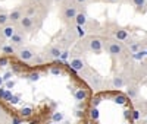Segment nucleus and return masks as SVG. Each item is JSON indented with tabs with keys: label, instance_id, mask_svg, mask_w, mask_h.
<instances>
[{
	"label": "nucleus",
	"instance_id": "nucleus-1",
	"mask_svg": "<svg viewBox=\"0 0 147 124\" xmlns=\"http://www.w3.org/2000/svg\"><path fill=\"white\" fill-rule=\"evenodd\" d=\"M80 13L78 12V5L77 3H65L62 7V18L63 19H75L77 15Z\"/></svg>",
	"mask_w": 147,
	"mask_h": 124
},
{
	"label": "nucleus",
	"instance_id": "nucleus-2",
	"mask_svg": "<svg viewBox=\"0 0 147 124\" xmlns=\"http://www.w3.org/2000/svg\"><path fill=\"white\" fill-rule=\"evenodd\" d=\"M106 50H107V53H109V54H112V56H119V54H122V45H121L116 40H113V41H107V44H106Z\"/></svg>",
	"mask_w": 147,
	"mask_h": 124
},
{
	"label": "nucleus",
	"instance_id": "nucleus-3",
	"mask_svg": "<svg viewBox=\"0 0 147 124\" xmlns=\"http://www.w3.org/2000/svg\"><path fill=\"white\" fill-rule=\"evenodd\" d=\"M88 48L94 53H100L103 50V41L100 38H97V36H93V38L88 40Z\"/></svg>",
	"mask_w": 147,
	"mask_h": 124
},
{
	"label": "nucleus",
	"instance_id": "nucleus-4",
	"mask_svg": "<svg viewBox=\"0 0 147 124\" xmlns=\"http://www.w3.org/2000/svg\"><path fill=\"white\" fill-rule=\"evenodd\" d=\"M19 28L21 29H24V31H27V32H30L31 29H32V27H34V18H30V16H24L21 21H19Z\"/></svg>",
	"mask_w": 147,
	"mask_h": 124
},
{
	"label": "nucleus",
	"instance_id": "nucleus-5",
	"mask_svg": "<svg viewBox=\"0 0 147 124\" xmlns=\"http://www.w3.org/2000/svg\"><path fill=\"white\" fill-rule=\"evenodd\" d=\"M24 16H25V15L22 13V9H21V7L13 9V10H12L10 13H9V19H10L12 25H13V23H19V21H21Z\"/></svg>",
	"mask_w": 147,
	"mask_h": 124
},
{
	"label": "nucleus",
	"instance_id": "nucleus-6",
	"mask_svg": "<svg viewBox=\"0 0 147 124\" xmlns=\"http://www.w3.org/2000/svg\"><path fill=\"white\" fill-rule=\"evenodd\" d=\"M18 56L24 61H30V60L34 58V51H32L31 48H21L19 51H18Z\"/></svg>",
	"mask_w": 147,
	"mask_h": 124
},
{
	"label": "nucleus",
	"instance_id": "nucleus-7",
	"mask_svg": "<svg viewBox=\"0 0 147 124\" xmlns=\"http://www.w3.org/2000/svg\"><path fill=\"white\" fill-rule=\"evenodd\" d=\"M15 34H16V31H15L13 25H6V27L2 28V35L5 36V38H9V40H10Z\"/></svg>",
	"mask_w": 147,
	"mask_h": 124
},
{
	"label": "nucleus",
	"instance_id": "nucleus-8",
	"mask_svg": "<svg viewBox=\"0 0 147 124\" xmlns=\"http://www.w3.org/2000/svg\"><path fill=\"white\" fill-rule=\"evenodd\" d=\"M113 35H115L116 41H125V40H128V32L125 29H116L113 32Z\"/></svg>",
	"mask_w": 147,
	"mask_h": 124
},
{
	"label": "nucleus",
	"instance_id": "nucleus-9",
	"mask_svg": "<svg viewBox=\"0 0 147 124\" xmlns=\"http://www.w3.org/2000/svg\"><path fill=\"white\" fill-rule=\"evenodd\" d=\"M71 69H74V70H82L84 69V61L81 60V58H74V60H71Z\"/></svg>",
	"mask_w": 147,
	"mask_h": 124
},
{
	"label": "nucleus",
	"instance_id": "nucleus-10",
	"mask_svg": "<svg viewBox=\"0 0 147 124\" xmlns=\"http://www.w3.org/2000/svg\"><path fill=\"white\" fill-rule=\"evenodd\" d=\"M10 19H9V13H6V12H0V28L6 27V25H9Z\"/></svg>",
	"mask_w": 147,
	"mask_h": 124
},
{
	"label": "nucleus",
	"instance_id": "nucleus-11",
	"mask_svg": "<svg viewBox=\"0 0 147 124\" xmlns=\"http://www.w3.org/2000/svg\"><path fill=\"white\" fill-rule=\"evenodd\" d=\"M75 22H77L78 27H84V25L87 23V16H85V13L80 12V13L77 15V18H75Z\"/></svg>",
	"mask_w": 147,
	"mask_h": 124
},
{
	"label": "nucleus",
	"instance_id": "nucleus-12",
	"mask_svg": "<svg viewBox=\"0 0 147 124\" xmlns=\"http://www.w3.org/2000/svg\"><path fill=\"white\" fill-rule=\"evenodd\" d=\"M10 42H12V44H16V45H21V44L24 42V36H22L21 34H15V35L10 38Z\"/></svg>",
	"mask_w": 147,
	"mask_h": 124
},
{
	"label": "nucleus",
	"instance_id": "nucleus-13",
	"mask_svg": "<svg viewBox=\"0 0 147 124\" xmlns=\"http://www.w3.org/2000/svg\"><path fill=\"white\" fill-rule=\"evenodd\" d=\"M129 3H132L138 9H144L147 6V0H129Z\"/></svg>",
	"mask_w": 147,
	"mask_h": 124
},
{
	"label": "nucleus",
	"instance_id": "nucleus-14",
	"mask_svg": "<svg viewBox=\"0 0 147 124\" xmlns=\"http://www.w3.org/2000/svg\"><path fill=\"white\" fill-rule=\"evenodd\" d=\"M49 54H50L53 58H60V56H62V53H60V50L57 47H52L50 50H49Z\"/></svg>",
	"mask_w": 147,
	"mask_h": 124
},
{
	"label": "nucleus",
	"instance_id": "nucleus-15",
	"mask_svg": "<svg viewBox=\"0 0 147 124\" xmlns=\"http://www.w3.org/2000/svg\"><path fill=\"white\" fill-rule=\"evenodd\" d=\"M75 98H77V101H84V99L87 98V92H85L84 89H78L75 92Z\"/></svg>",
	"mask_w": 147,
	"mask_h": 124
},
{
	"label": "nucleus",
	"instance_id": "nucleus-16",
	"mask_svg": "<svg viewBox=\"0 0 147 124\" xmlns=\"http://www.w3.org/2000/svg\"><path fill=\"white\" fill-rule=\"evenodd\" d=\"M112 83H113L115 88H118V89H119V88H122V86L125 85L124 79H122V78H118V76H116V78H113V82H112Z\"/></svg>",
	"mask_w": 147,
	"mask_h": 124
},
{
	"label": "nucleus",
	"instance_id": "nucleus-17",
	"mask_svg": "<svg viewBox=\"0 0 147 124\" xmlns=\"http://www.w3.org/2000/svg\"><path fill=\"white\" fill-rule=\"evenodd\" d=\"M2 51H3L5 54H13V53H15V48L12 47V45H3V47H2Z\"/></svg>",
	"mask_w": 147,
	"mask_h": 124
},
{
	"label": "nucleus",
	"instance_id": "nucleus-18",
	"mask_svg": "<svg viewBox=\"0 0 147 124\" xmlns=\"http://www.w3.org/2000/svg\"><path fill=\"white\" fill-rule=\"evenodd\" d=\"M35 12H37V9H34V6H27V12H25V16H30V18H32V15H35Z\"/></svg>",
	"mask_w": 147,
	"mask_h": 124
},
{
	"label": "nucleus",
	"instance_id": "nucleus-19",
	"mask_svg": "<svg viewBox=\"0 0 147 124\" xmlns=\"http://www.w3.org/2000/svg\"><path fill=\"white\" fill-rule=\"evenodd\" d=\"M127 93H128V96H129V98H136V96H137V93H138V89H137V88H128Z\"/></svg>",
	"mask_w": 147,
	"mask_h": 124
},
{
	"label": "nucleus",
	"instance_id": "nucleus-20",
	"mask_svg": "<svg viewBox=\"0 0 147 124\" xmlns=\"http://www.w3.org/2000/svg\"><path fill=\"white\" fill-rule=\"evenodd\" d=\"M30 79L32 80V82H37L40 79V73H37V72H32L31 74H30Z\"/></svg>",
	"mask_w": 147,
	"mask_h": 124
},
{
	"label": "nucleus",
	"instance_id": "nucleus-21",
	"mask_svg": "<svg viewBox=\"0 0 147 124\" xmlns=\"http://www.w3.org/2000/svg\"><path fill=\"white\" fill-rule=\"evenodd\" d=\"M32 114V109L31 108H24L22 109V117H30Z\"/></svg>",
	"mask_w": 147,
	"mask_h": 124
},
{
	"label": "nucleus",
	"instance_id": "nucleus-22",
	"mask_svg": "<svg viewBox=\"0 0 147 124\" xmlns=\"http://www.w3.org/2000/svg\"><path fill=\"white\" fill-rule=\"evenodd\" d=\"M53 120H55V121H62V120H63V114H62V113L53 114Z\"/></svg>",
	"mask_w": 147,
	"mask_h": 124
},
{
	"label": "nucleus",
	"instance_id": "nucleus-23",
	"mask_svg": "<svg viewBox=\"0 0 147 124\" xmlns=\"http://www.w3.org/2000/svg\"><path fill=\"white\" fill-rule=\"evenodd\" d=\"M74 2H75L78 6H82V7H84L85 5H87V3L90 2V0H74Z\"/></svg>",
	"mask_w": 147,
	"mask_h": 124
},
{
	"label": "nucleus",
	"instance_id": "nucleus-24",
	"mask_svg": "<svg viewBox=\"0 0 147 124\" xmlns=\"http://www.w3.org/2000/svg\"><path fill=\"white\" fill-rule=\"evenodd\" d=\"M97 117H99V111H97V109H93V111H91V118L96 120Z\"/></svg>",
	"mask_w": 147,
	"mask_h": 124
},
{
	"label": "nucleus",
	"instance_id": "nucleus-25",
	"mask_svg": "<svg viewBox=\"0 0 147 124\" xmlns=\"http://www.w3.org/2000/svg\"><path fill=\"white\" fill-rule=\"evenodd\" d=\"M132 118H134V120H138V118H140L138 111H132Z\"/></svg>",
	"mask_w": 147,
	"mask_h": 124
},
{
	"label": "nucleus",
	"instance_id": "nucleus-26",
	"mask_svg": "<svg viewBox=\"0 0 147 124\" xmlns=\"http://www.w3.org/2000/svg\"><path fill=\"white\" fill-rule=\"evenodd\" d=\"M116 102H119V104H124V102H125L124 96H116Z\"/></svg>",
	"mask_w": 147,
	"mask_h": 124
},
{
	"label": "nucleus",
	"instance_id": "nucleus-27",
	"mask_svg": "<svg viewBox=\"0 0 147 124\" xmlns=\"http://www.w3.org/2000/svg\"><path fill=\"white\" fill-rule=\"evenodd\" d=\"M78 35H80V36H84V35H85V32H84L82 27H78Z\"/></svg>",
	"mask_w": 147,
	"mask_h": 124
},
{
	"label": "nucleus",
	"instance_id": "nucleus-28",
	"mask_svg": "<svg viewBox=\"0 0 147 124\" xmlns=\"http://www.w3.org/2000/svg\"><path fill=\"white\" fill-rule=\"evenodd\" d=\"M9 101H10V102H13V104H16V102H18V96H10Z\"/></svg>",
	"mask_w": 147,
	"mask_h": 124
},
{
	"label": "nucleus",
	"instance_id": "nucleus-29",
	"mask_svg": "<svg viewBox=\"0 0 147 124\" xmlns=\"http://www.w3.org/2000/svg\"><path fill=\"white\" fill-rule=\"evenodd\" d=\"M10 96H12V95H10V91L7 89V91H6V93H5V98H3V99H10Z\"/></svg>",
	"mask_w": 147,
	"mask_h": 124
},
{
	"label": "nucleus",
	"instance_id": "nucleus-30",
	"mask_svg": "<svg viewBox=\"0 0 147 124\" xmlns=\"http://www.w3.org/2000/svg\"><path fill=\"white\" fill-rule=\"evenodd\" d=\"M60 58H62V60H66V58H68V51H63L62 56H60Z\"/></svg>",
	"mask_w": 147,
	"mask_h": 124
},
{
	"label": "nucleus",
	"instance_id": "nucleus-31",
	"mask_svg": "<svg viewBox=\"0 0 147 124\" xmlns=\"http://www.w3.org/2000/svg\"><path fill=\"white\" fill-rule=\"evenodd\" d=\"M131 50H132V51H136V50H138V44H132V45H131Z\"/></svg>",
	"mask_w": 147,
	"mask_h": 124
},
{
	"label": "nucleus",
	"instance_id": "nucleus-32",
	"mask_svg": "<svg viewBox=\"0 0 147 124\" xmlns=\"http://www.w3.org/2000/svg\"><path fill=\"white\" fill-rule=\"evenodd\" d=\"M5 89H0V98H5Z\"/></svg>",
	"mask_w": 147,
	"mask_h": 124
},
{
	"label": "nucleus",
	"instance_id": "nucleus-33",
	"mask_svg": "<svg viewBox=\"0 0 147 124\" xmlns=\"http://www.w3.org/2000/svg\"><path fill=\"white\" fill-rule=\"evenodd\" d=\"M52 73H53V74H59V73H60V70H59V69H53V70H52Z\"/></svg>",
	"mask_w": 147,
	"mask_h": 124
},
{
	"label": "nucleus",
	"instance_id": "nucleus-34",
	"mask_svg": "<svg viewBox=\"0 0 147 124\" xmlns=\"http://www.w3.org/2000/svg\"><path fill=\"white\" fill-rule=\"evenodd\" d=\"M41 61H43L41 57H35V63H41Z\"/></svg>",
	"mask_w": 147,
	"mask_h": 124
},
{
	"label": "nucleus",
	"instance_id": "nucleus-35",
	"mask_svg": "<svg viewBox=\"0 0 147 124\" xmlns=\"http://www.w3.org/2000/svg\"><path fill=\"white\" fill-rule=\"evenodd\" d=\"M102 2H106V3H115L118 0H102Z\"/></svg>",
	"mask_w": 147,
	"mask_h": 124
},
{
	"label": "nucleus",
	"instance_id": "nucleus-36",
	"mask_svg": "<svg viewBox=\"0 0 147 124\" xmlns=\"http://www.w3.org/2000/svg\"><path fill=\"white\" fill-rule=\"evenodd\" d=\"M6 63H7V61H6V60H5V58H2V60H0V64H2V66H5V64H6Z\"/></svg>",
	"mask_w": 147,
	"mask_h": 124
},
{
	"label": "nucleus",
	"instance_id": "nucleus-37",
	"mask_svg": "<svg viewBox=\"0 0 147 124\" xmlns=\"http://www.w3.org/2000/svg\"><path fill=\"white\" fill-rule=\"evenodd\" d=\"M13 85H15L13 82H9V83H7V88H13Z\"/></svg>",
	"mask_w": 147,
	"mask_h": 124
},
{
	"label": "nucleus",
	"instance_id": "nucleus-38",
	"mask_svg": "<svg viewBox=\"0 0 147 124\" xmlns=\"http://www.w3.org/2000/svg\"><path fill=\"white\" fill-rule=\"evenodd\" d=\"M13 124H19V120H18V118H15V120H13Z\"/></svg>",
	"mask_w": 147,
	"mask_h": 124
},
{
	"label": "nucleus",
	"instance_id": "nucleus-39",
	"mask_svg": "<svg viewBox=\"0 0 147 124\" xmlns=\"http://www.w3.org/2000/svg\"><path fill=\"white\" fill-rule=\"evenodd\" d=\"M2 83H3V79H2V78H0V85H2Z\"/></svg>",
	"mask_w": 147,
	"mask_h": 124
},
{
	"label": "nucleus",
	"instance_id": "nucleus-40",
	"mask_svg": "<svg viewBox=\"0 0 147 124\" xmlns=\"http://www.w3.org/2000/svg\"><path fill=\"white\" fill-rule=\"evenodd\" d=\"M55 2H63V0H55Z\"/></svg>",
	"mask_w": 147,
	"mask_h": 124
},
{
	"label": "nucleus",
	"instance_id": "nucleus-41",
	"mask_svg": "<svg viewBox=\"0 0 147 124\" xmlns=\"http://www.w3.org/2000/svg\"><path fill=\"white\" fill-rule=\"evenodd\" d=\"M34 2H40V0H34Z\"/></svg>",
	"mask_w": 147,
	"mask_h": 124
}]
</instances>
